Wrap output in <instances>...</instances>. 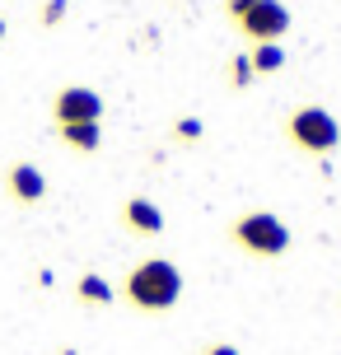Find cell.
I'll return each mask as SVG.
<instances>
[{
  "instance_id": "obj_1",
  "label": "cell",
  "mask_w": 341,
  "mask_h": 355,
  "mask_svg": "<svg viewBox=\"0 0 341 355\" xmlns=\"http://www.w3.org/2000/svg\"><path fill=\"white\" fill-rule=\"evenodd\" d=\"M182 271L178 262H168V257H145V262H136L131 271L122 276V295L136 313H168L173 304L182 300Z\"/></svg>"
},
{
  "instance_id": "obj_2",
  "label": "cell",
  "mask_w": 341,
  "mask_h": 355,
  "mask_svg": "<svg viewBox=\"0 0 341 355\" xmlns=\"http://www.w3.org/2000/svg\"><path fill=\"white\" fill-rule=\"evenodd\" d=\"M229 243L238 252H248V257H262V262H276V257H286L290 243H295V234L290 225L281 220L276 211H243L229 220Z\"/></svg>"
},
{
  "instance_id": "obj_3",
  "label": "cell",
  "mask_w": 341,
  "mask_h": 355,
  "mask_svg": "<svg viewBox=\"0 0 341 355\" xmlns=\"http://www.w3.org/2000/svg\"><path fill=\"white\" fill-rule=\"evenodd\" d=\"M286 141L299 150V155H313V159H327L341 145V122L337 112L323 103H299L286 117Z\"/></svg>"
},
{
  "instance_id": "obj_4",
  "label": "cell",
  "mask_w": 341,
  "mask_h": 355,
  "mask_svg": "<svg viewBox=\"0 0 341 355\" xmlns=\"http://www.w3.org/2000/svg\"><path fill=\"white\" fill-rule=\"evenodd\" d=\"M52 126H80V122H103V94L85 85H66L52 98Z\"/></svg>"
},
{
  "instance_id": "obj_5",
  "label": "cell",
  "mask_w": 341,
  "mask_h": 355,
  "mask_svg": "<svg viewBox=\"0 0 341 355\" xmlns=\"http://www.w3.org/2000/svg\"><path fill=\"white\" fill-rule=\"evenodd\" d=\"M234 28L248 37V42H281V37L290 33V10L281 0H257Z\"/></svg>"
},
{
  "instance_id": "obj_6",
  "label": "cell",
  "mask_w": 341,
  "mask_h": 355,
  "mask_svg": "<svg viewBox=\"0 0 341 355\" xmlns=\"http://www.w3.org/2000/svg\"><path fill=\"white\" fill-rule=\"evenodd\" d=\"M5 196L15 201V206H37V201H47V173L37 168V164L19 159L5 168Z\"/></svg>"
},
{
  "instance_id": "obj_7",
  "label": "cell",
  "mask_w": 341,
  "mask_h": 355,
  "mask_svg": "<svg viewBox=\"0 0 341 355\" xmlns=\"http://www.w3.org/2000/svg\"><path fill=\"white\" fill-rule=\"evenodd\" d=\"M164 211L150 201V196H126L122 201V230L126 234H136V239H159L164 234Z\"/></svg>"
},
{
  "instance_id": "obj_8",
  "label": "cell",
  "mask_w": 341,
  "mask_h": 355,
  "mask_svg": "<svg viewBox=\"0 0 341 355\" xmlns=\"http://www.w3.org/2000/svg\"><path fill=\"white\" fill-rule=\"evenodd\" d=\"M75 300L85 304V309H108L117 300V285L108 276H98V271H85L80 281H75Z\"/></svg>"
},
{
  "instance_id": "obj_9",
  "label": "cell",
  "mask_w": 341,
  "mask_h": 355,
  "mask_svg": "<svg viewBox=\"0 0 341 355\" xmlns=\"http://www.w3.org/2000/svg\"><path fill=\"white\" fill-rule=\"evenodd\" d=\"M56 141L75 150V155H94L103 145V126L98 122H80V126H56Z\"/></svg>"
},
{
  "instance_id": "obj_10",
  "label": "cell",
  "mask_w": 341,
  "mask_h": 355,
  "mask_svg": "<svg viewBox=\"0 0 341 355\" xmlns=\"http://www.w3.org/2000/svg\"><path fill=\"white\" fill-rule=\"evenodd\" d=\"M248 61H252V75H257V80H262V75H276L286 66V47H281V42H252Z\"/></svg>"
},
{
  "instance_id": "obj_11",
  "label": "cell",
  "mask_w": 341,
  "mask_h": 355,
  "mask_svg": "<svg viewBox=\"0 0 341 355\" xmlns=\"http://www.w3.org/2000/svg\"><path fill=\"white\" fill-rule=\"evenodd\" d=\"M225 80H229V89H248L257 75H252V61H248V52H238V56H229V66H225Z\"/></svg>"
},
{
  "instance_id": "obj_12",
  "label": "cell",
  "mask_w": 341,
  "mask_h": 355,
  "mask_svg": "<svg viewBox=\"0 0 341 355\" xmlns=\"http://www.w3.org/2000/svg\"><path fill=\"white\" fill-rule=\"evenodd\" d=\"M66 15H71V0H42V5H37V24H42V28H56Z\"/></svg>"
},
{
  "instance_id": "obj_13",
  "label": "cell",
  "mask_w": 341,
  "mask_h": 355,
  "mask_svg": "<svg viewBox=\"0 0 341 355\" xmlns=\"http://www.w3.org/2000/svg\"><path fill=\"white\" fill-rule=\"evenodd\" d=\"M173 136H178V141H201V136H206V122H201V117H178Z\"/></svg>"
},
{
  "instance_id": "obj_14",
  "label": "cell",
  "mask_w": 341,
  "mask_h": 355,
  "mask_svg": "<svg viewBox=\"0 0 341 355\" xmlns=\"http://www.w3.org/2000/svg\"><path fill=\"white\" fill-rule=\"evenodd\" d=\"M252 5H257V0H225V19H229V24H238Z\"/></svg>"
},
{
  "instance_id": "obj_15",
  "label": "cell",
  "mask_w": 341,
  "mask_h": 355,
  "mask_svg": "<svg viewBox=\"0 0 341 355\" xmlns=\"http://www.w3.org/2000/svg\"><path fill=\"white\" fill-rule=\"evenodd\" d=\"M206 355H238V346H229V341H216V346H206Z\"/></svg>"
},
{
  "instance_id": "obj_16",
  "label": "cell",
  "mask_w": 341,
  "mask_h": 355,
  "mask_svg": "<svg viewBox=\"0 0 341 355\" xmlns=\"http://www.w3.org/2000/svg\"><path fill=\"white\" fill-rule=\"evenodd\" d=\"M56 355H80V351H75V346H61V351H56Z\"/></svg>"
},
{
  "instance_id": "obj_17",
  "label": "cell",
  "mask_w": 341,
  "mask_h": 355,
  "mask_svg": "<svg viewBox=\"0 0 341 355\" xmlns=\"http://www.w3.org/2000/svg\"><path fill=\"white\" fill-rule=\"evenodd\" d=\"M5 33H10V28H5V19H0V42H5Z\"/></svg>"
}]
</instances>
